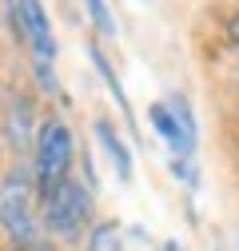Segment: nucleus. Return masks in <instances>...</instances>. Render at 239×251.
Wrapping results in <instances>:
<instances>
[{
    "instance_id": "f8f14e48",
    "label": "nucleus",
    "mask_w": 239,
    "mask_h": 251,
    "mask_svg": "<svg viewBox=\"0 0 239 251\" xmlns=\"http://www.w3.org/2000/svg\"><path fill=\"white\" fill-rule=\"evenodd\" d=\"M167 172L175 176V183H184L188 192H199V168H195L191 155H171V160H167Z\"/></svg>"
},
{
    "instance_id": "9b49d317",
    "label": "nucleus",
    "mask_w": 239,
    "mask_h": 251,
    "mask_svg": "<svg viewBox=\"0 0 239 251\" xmlns=\"http://www.w3.org/2000/svg\"><path fill=\"white\" fill-rule=\"evenodd\" d=\"M164 108L171 112V120L179 124V128L188 132V140L199 144V120H195V108H191V100L184 96V92H171V96H164Z\"/></svg>"
},
{
    "instance_id": "dca6fc26",
    "label": "nucleus",
    "mask_w": 239,
    "mask_h": 251,
    "mask_svg": "<svg viewBox=\"0 0 239 251\" xmlns=\"http://www.w3.org/2000/svg\"><path fill=\"white\" fill-rule=\"evenodd\" d=\"M4 92H8V88H4V84H0V108H4Z\"/></svg>"
},
{
    "instance_id": "f257e3e1",
    "label": "nucleus",
    "mask_w": 239,
    "mask_h": 251,
    "mask_svg": "<svg viewBox=\"0 0 239 251\" xmlns=\"http://www.w3.org/2000/svg\"><path fill=\"white\" fill-rule=\"evenodd\" d=\"M0 239H4V247L52 251L44 231H40L36 183H32L28 160H8L0 168Z\"/></svg>"
},
{
    "instance_id": "9d476101",
    "label": "nucleus",
    "mask_w": 239,
    "mask_h": 251,
    "mask_svg": "<svg viewBox=\"0 0 239 251\" xmlns=\"http://www.w3.org/2000/svg\"><path fill=\"white\" fill-rule=\"evenodd\" d=\"M84 16H88V24H92V32L100 40H116L120 24H116V12H112L108 0H84Z\"/></svg>"
},
{
    "instance_id": "6e6552de",
    "label": "nucleus",
    "mask_w": 239,
    "mask_h": 251,
    "mask_svg": "<svg viewBox=\"0 0 239 251\" xmlns=\"http://www.w3.org/2000/svg\"><path fill=\"white\" fill-rule=\"evenodd\" d=\"M88 60H92V68L100 72L104 88L112 92V100H116V108H120V112H124V120H132V100H128V92H124V84H120V72L112 68V60L104 56V48H100L96 40H88Z\"/></svg>"
},
{
    "instance_id": "2eb2a0df",
    "label": "nucleus",
    "mask_w": 239,
    "mask_h": 251,
    "mask_svg": "<svg viewBox=\"0 0 239 251\" xmlns=\"http://www.w3.org/2000/svg\"><path fill=\"white\" fill-rule=\"evenodd\" d=\"M8 164V155H4V140H0V168H4Z\"/></svg>"
},
{
    "instance_id": "20e7f679",
    "label": "nucleus",
    "mask_w": 239,
    "mask_h": 251,
    "mask_svg": "<svg viewBox=\"0 0 239 251\" xmlns=\"http://www.w3.org/2000/svg\"><path fill=\"white\" fill-rule=\"evenodd\" d=\"M40 96L32 88H8L4 92V108H0V140H4V155L8 160H28L40 128Z\"/></svg>"
},
{
    "instance_id": "423d86ee",
    "label": "nucleus",
    "mask_w": 239,
    "mask_h": 251,
    "mask_svg": "<svg viewBox=\"0 0 239 251\" xmlns=\"http://www.w3.org/2000/svg\"><path fill=\"white\" fill-rule=\"evenodd\" d=\"M92 136H96V144H100V151H104V160L112 164L116 179H120V183H132V176H136V160H132L128 140L120 136V128H116L108 116H96V120H92Z\"/></svg>"
},
{
    "instance_id": "f03ea898",
    "label": "nucleus",
    "mask_w": 239,
    "mask_h": 251,
    "mask_svg": "<svg viewBox=\"0 0 239 251\" xmlns=\"http://www.w3.org/2000/svg\"><path fill=\"white\" fill-rule=\"evenodd\" d=\"M36 207H40L44 239L60 247H80L96 224V192L80 176H68L64 183H56L44 200H36Z\"/></svg>"
},
{
    "instance_id": "0eeeda50",
    "label": "nucleus",
    "mask_w": 239,
    "mask_h": 251,
    "mask_svg": "<svg viewBox=\"0 0 239 251\" xmlns=\"http://www.w3.org/2000/svg\"><path fill=\"white\" fill-rule=\"evenodd\" d=\"M147 124H152V132L167 144V151H171V155H191V151H195V140H188V132L171 120V112L164 108V100L147 104Z\"/></svg>"
},
{
    "instance_id": "f3484780",
    "label": "nucleus",
    "mask_w": 239,
    "mask_h": 251,
    "mask_svg": "<svg viewBox=\"0 0 239 251\" xmlns=\"http://www.w3.org/2000/svg\"><path fill=\"white\" fill-rule=\"evenodd\" d=\"M4 251H32V247H4Z\"/></svg>"
},
{
    "instance_id": "4468645a",
    "label": "nucleus",
    "mask_w": 239,
    "mask_h": 251,
    "mask_svg": "<svg viewBox=\"0 0 239 251\" xmlns=\"http://www.w3.org/2000/svg\"><path fill=\"white\" fill-rule=\"evenodd\" d=\"M160 251H184V243H175V239H167V243H164Z\"/></svg>"
},
{
    "instance_id": "ddd939ff",
    "label": "nucleus",
    "mask_w": 239,
    "mask_h": 251,
    "mask_svg": "<svg viewBox=\"0 0 239 251\" xmlns=\"http://www.w3.org/2000/svg\"><path fill=\"white\" fill-rule=\"evenodd\" d=\"M227 32H231V40H235V44H239V12H235V16H231V24H227Z\"/></svg>"
},
{
    "instance_id": "39448f33",
    "label": "nucleus",
    "mask_w": 239,
    "mask_h": 251,
    "mask_svg": "<svg viewBox=\"0 0 239 251\" xmlns=\"http://www.w3.org/2000/svg\"><path fill=\"white\" fill-rule=\"evenodd\" d=\"M20 8V28H24V52L36 64H56V32H52V16L44 0H16Z\"/></svg>"
},
{
    "instance_id": "1a4fd4ad",
    "label": "nucleus",
    "mask_w": 239,
    "mask_h": 251,
    "mask_svg": "<svg viewBox=\"0 0 239 251\" xmlns=\"http://www.w3.org/2000/svg\"><path fill=\"white\" fill-rule=\"evenodd\" d=\"M84 251H124L120 224H116V219H96L92 231L84 235Z\"/></svg>"
},
{
    "instance_id": "7ed1b4c3",
    "label": "nucleus",
    "mask_w": 239,
    "mask_h": 251,
    "mask_svg": "<svg viewBox=\"0 0 239 251\" xmlns=\"http://www.w3.org/2000/svg\"><path fill=\"white\" fill-rule=\"evenodd\" d=\"M28 168H32V183H36V200H44L56 183H64L76 168V136L68 128L64 116L48 112L36 128L32 151H28Z\"/></svg>"
}]
</instances>
